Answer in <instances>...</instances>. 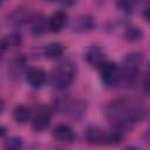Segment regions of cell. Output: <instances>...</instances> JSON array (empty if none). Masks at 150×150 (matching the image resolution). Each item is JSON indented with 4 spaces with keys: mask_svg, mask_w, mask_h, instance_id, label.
<instances>
[{
    "mask_svg": "<svg viewBox=\"0 0 150 150\" xmlns=\"http://www.w3.org/2000/svg\"><path fill=\"white\" fill-rule=\"evenodd\" d=\"M2 52H4V47H2L1 41H0V61H1V57H2Z\"/></svg>",
    "mask_w": 150,
    "mask_h": 150,
    "instance_id": "19",
    "label": "cell"
},
{
    "mask_svg": "<svg viewBox=\"0 0 150 150\" xmlns=\"http://www.w3.org/2000/svg\"><path fill=\"white\" fill-rule=\"evenodd\" d=\"M21 146H22V139L20 137H16V136L9 137L5 142V148L8 150H18Z\"/></svg>",
    "mask_w": 150,
    "mask_h": 150,
    "instance_id": "15",
    "label": "cell"
},
{
    "mask_svg": "<svg viewBox=\"0 0 150 150\" xmlns=\"http://www.w3.org/2000/svg\"><path fill=\"white\" fill-rule=\"evenodd\" d=\"M26 80L33 88H40L46 81V73L36 67H32L26 73Z\"/></svg>",
    "mask_w": 150,
    "mask_h": 150,
    "instance_id": "5",
    "label": "cell"
},
{
    "mask_svg": "<svg viewBox=\"0 0 150 150\" xmlns=\"http://www.w3.org/2000/svg\"><path fill=\"white\" fill-rule=\"evenodd\" d=\"M13 116L16 123L25 124L30 117V110L25 105H18L13 111Z\"/></svg>",
    "mask_w": 150,
    "mask_h": 150,
    "instance_id": "10",
    "label": "cell"
},
{
    "mask_svg": "<svg viewBox=\"0 0 150 150\" xmlns=\"http://www.w3.org/2000/svg\"><path fill=\"white\" fill-rule=\"evenodd\" d=\"M86 59L91 66H95V67H101L107 61L105 53L97 46H93L87 50Z\"/></svg>",
    "mask_w": 150,
    "mask_h": 150,
    "instance_id": "7",
    "label": "cell"
},
{
    "mask_svg": "<svg viewBox=\"0 0 150 150\" xmlns=\"http://www.w3.org/2000/svg\"><path fill=\"white\" fill-rule=\"evenodd\" d=\"M63 54V46L57 42H53L45 48V56L47 59H57Z\"/></svg>",
    "mask_w": 150,
    "mask_h": 150,
    "instance_id": "11",
    "label": "cell"
},
{
    "mask_svg": "<svg viewBox=\"0 0 150 150\" xmlns=\"http://www.w3.org/2000/svg\"><path fill=\"white\" fill-rule=\"evenodd\" d=\"M142 60L143 57L139 53H131L125 56L123 61V70L127 79H131L132 76H135L138 66L142 63Z\"/></svg>",
    "mask_w": 150,
    "mask_h": 150,
    "instance_id": "4",
    "label": "cell"
},
{
    "mask_svg": "<svg viewBox=\"0 0 150 150\" xmlns=\"http://www.w3.org/2000/svg\"><path fill=\"white\" fill-rule=\"evenodd\" d=\"M53 135L59 142H63V143H70L74 139V132H73L71 128L69 125H67V124L57 125L54 129Z\"/></svg>",
    "mask_w": 150,
    "mask_h": 150,
    "instance_id": "9",
    "label": "cell"
},
{
    "mask_svg": "<svg viewBox=\"0 0 150 150\" xmlns=\"http://www.w3.org/2000/svg\"><path fill=\"white\" fill-rule=\"evenodd\" d=\"M84 112V107L81 104V102H74V104L69 109V114L73 118H80Z\"/></svg>",
    "mask_w": 150,
    "mask_h": 150,
    "instance_id": "17",
    "label": "cell"
},
{
    "mask_svg": "<svg viewBox=\"0 0 150 150\" xmlns=\"http://www.w3.org/2000/svg\"><path fill=\"white\" fill-rule=\"evenodd\" d=\"M48 28L47 21L43 18H35L32 22V30L35 34H41Z\"/></svg>",
    "mask_w": 150,
    "mask_h": 150,
    "instance_id": "14",
    "label": "cell"
},
{
    "mask_svg": "<svg viewBox=\"0 0 150 150\" xmlns=\"http://www.w3.org/2000/svg\"><path fill=\"white\" fill-rule=\"evenodd\" d=\"M4 109H5V103H4V101L0 98V114L4 111Z\"/></svg>",
    "mask_w": 150,
    "mask_h": 150,
    "instance_id": "18",
    "label": "cell"
},
{
    "mask_svg": "<svg viewBox=\"0 0 150 150\" xmlns=\"http://www.w3.org/2000/svg\"><path fill=\"white\" fill-rule=\"evenodd\" d=\"M50 117H52L50 111L46 107H40L32 120V128L35 131H42L47 129L50 123Z\"/></svg>",
    "mask_w": 150,
    "mask_h": 150,
    "instance_id": "3",
    "label": "cell"
},
{
    "mask_svg": "<svg viewBox=\"0 0 150 150\" xmlns=\"http://www.w3.org/2000/svg\"><path fill=\"white\" fill-rule=\"evenodd\" d=\"M137 1L138 0H117L116 1V5H117V8L118 9H121L124 13L130 14V13L134 12Z\"/></svg>",
    "mask_w": 150,
    "mask_h": 150,
    "instance_id": "13",
    "label": "cell"
},
{
    "mask_svg": "<svg viewBox=\"0 0 150 150\" xmlns=\"http://www.w3.org/2000/svg\"><path fill=\"white\" fill-rule=\"evenodd\" d=\"M86 137H87V141H88L90 144L100 145V144L105 143L107 134H105L100 127H97V125H90V127L87 128Z\"/></svg>",
    "mask_w": 150,
    "mask_h": 150,
    "instance_id": "8",
    "label": "cell"
},
{
    "mask_svg": "<svg viewBox=\"0 0 150 150\" xmlns=\"http://www.w3.org/2000/svg\"><path fill=\"white\" fill-rule=\"evenodd\" d=\"M47 1H56V0H47Z\"/></svg>",
    "mask_w": 150,
    "mask_h": 150,
    "instance_id": "21",
    "label": "cell"
},
{
    "mask_svg": "<svg viewBox=\"0 0 150 150\" xmlns=\"http://www.w3.org/2000/svg\"><path fill=\"white\" fill-rule=\"evenodd\" d=\"M66 22H67L66 14L62 11H57V12L53 13L49 16V19L47 21L48 29L52 30V32H54V33H59V32H61L64 28Z\"/></svg>",
    "mask_w": 150,
    "mask_h": 150,
    "instance_id": "6",
    "label": "cell"
},
{
    "mask_svg": "<svg viewBox=\"0 0 150 150\" xmlns=\"http://www.w3.org/2000/svg\"><path fill=\"white\" fill-rule=\"evenodd\" d=\"M101 79L107 86L115 84L120 79L118 68L114 62L105 61L101 66Z\"/></svg>",
    "mask_w": 150,
    "mask_h": 150,
    "instance_id": "2",
    "label": "cell"
},
{
    "mask_svg": "<svg viewBox=\"0 0 150 150\" xmlns=\"http://www.w3.org/2000/svg\"><path fill=\"white\" fill-rule=\"evenodd\" d=\"M4 2H5V0H0V5H2Z\"/></svg>",
    "mask_w": 150,
    "mask_h": 150,
    "instance_id": "20",
    "label": "cell"
},
{
    "mask_svg": "<svg viewBox=\"0 0 150 150\" xmlns=\"http://www.w3.org/2000/svg\"><path fill=\"white\" fill-rule=\"evenodd\" d=\"M76 73V67L70 61L62 62L52 75V83L57 89L67 88L74 80Z\"/></svg>",
    "mask_w": 150,
    "mask_h": 150,
    "instance_id": "1",
    "label": "cell"
},
{
    "mask_svg": "<svg viewBox=\"0 0 150 150\" xmlns=\"http://www.w3.org/2000/svg\"><path fill=\"white\" fill-rule=\"evenodd\" d=\"M1 41V45L5 48H14V47H18L20 43H21V36L20 34H16V33H11L8 35H6Z\"/></svg>",
    "mask_w": 150,
    "mask_h": 150,
    "instance_id": "12",
    "label": "cell"
},
{
    "mask_svg": "<svg viewBox=\"0 0 150 150\" xmlns=\"http://www.w3.org/2000/svg\"><path fill=\"white\" fill-rule=\"evenodd\" d=\"M142 35H143L142 32H141L138 28H136V27H130V28H128V30L125 32V38H127V40H128V41H131V42H135V41L142 39Z\"/></svg>",
    "mask_w": 150,
    "mask_h": 150,
    "instance_id": "16",
    "label": "cell"
}]
</instances>
